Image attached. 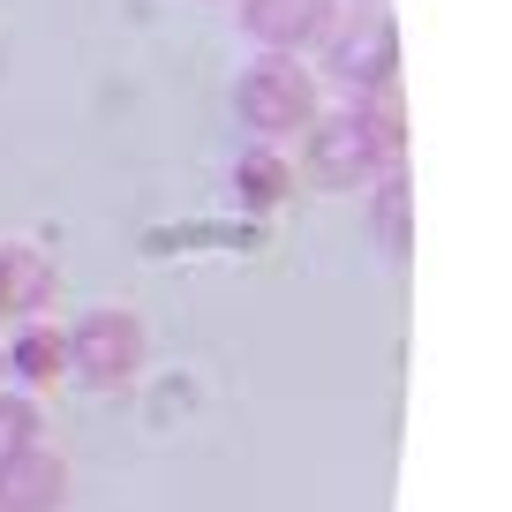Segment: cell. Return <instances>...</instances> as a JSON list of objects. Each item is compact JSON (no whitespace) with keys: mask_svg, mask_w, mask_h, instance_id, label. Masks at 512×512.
Returning <instances> with one entry per match:
<instances>
[{"mask_svg":"<svg viewBox=\"0 0 512 512\" xmlns=\"http://www.w3.org/2000/svg\"><path fill=\"white\" fill-rule=\"evenodd\" d=\"M53 302V264L38 249H0V317H38Z\"/></svg>","mask_w":512,"mask_h":512,"instance_id":"8992f818","label":"cell"},{"mask_svg":"<svg viewBox=\"0 0 512 512\" xmlns=\"http://www.w3.org/2000/svg\"><path fill=\"white\" fill-rule=\"evenodd\" d=\"M234 113L256 128V136H294V128L317 121V76H309L294 53H264L256 68H241Z\"/></svg>","mask_w":512,"mask_h":512,"instance_id":"7a4b0ae2","label":"cell"},{"mask_svg":"<svg viewBox=\"0 0 512 512\" xmlns=\"http://www.w3.org/2000/svg\"><path fill=\"white\" fill-rule=\"evenodd\" d=\"M61 505H68V467L46 445L16 452L0 467V512H61Z\"/></svg>","mask_w":512,"mask_h":512,"instance_id":"5b68a950","label":"cell"},{"mask_svg":"<svg viewBox=\"0 0 512 512\" xmlns=\"http://www.w3.org/2000/svg\"><path fill=\"white\" fill-rule=\"evenodd\" d=\"M241 181H249V204H272V189H279V166L264 159V151H249V166H241Z\"/></svg>","mask_w":512,"mask_h":512,"instance_id":"8fae6325","label":"cell"},{"mask_svg":"<svg viewBox=\"0 0 512 512\" xmlns=\"http://www.w3.org/2000/svg\"><path fill=\"white\" fill-rule=\"evenodd\" d=\"M400 181H384L377 189V219H384V241H392V249H407V204H400Z\"/></svg>","mask_w":512,"mask_h":512,"instance_id":"30bf717a","label":"cell"},{"mask_svg":"<svg viewBox=\"0 0 512 512\" xmlns=\"http://www.w3.org/2000/svg\"><path fill=\"white\" fill-rule=\"evenodd\" d=\"M8 369H23L31 384H53V377L68 369V339L46 332V324H31V332L16 339V354H8Z\"/></svg>","mask_w":512,"mask_h":512,"instance_id":"52a82bcc","label":"cell"},{"mask_svg":"<svg viewBox=\"0 0 512 512\" xmlns=\"http://www.w3.org/2000/svg\"><path fill=\"white\" fill-rule=\"evenodd\" d=\"M339 76H347V83H384V76H392V31L369 23L362 46L347 38V46H339Z\"/></svg>","mask_w":512,"mask_h":512,"instance_id":"ba28073f","label":"cell"},{"mask_svg":"<svg viewBox=\"0 0 512 512\" xmlns=\"http://www.w3.org/2000/svg\"><path fill=\"white\" fill-rule=\"evenodd\" d=\"M68 369L98 392H121L136 369H144V324L128 309H91V317L68 332Z\"/></svg>","mask_w":512,"mask_h":512,"instance_id":"3957f363","label":"cell"},{"mask_svg":"<svg viewBox=\"0 0 512 512\" xmlns=\"http://www.w3.org/2000/svg\"><path fill=\"white\" fill-rule=\"evenodd\" d=\"M332 23V0H241V31L272 53H294Z\"/></svg>","mask_w":512,"mask_h":512,"instance_id":"277c9868","label":"cell"},{"mask_svg":"<svg viewBox=\"0 0 512 512\" xmlns=\"http://www.w3.org/2000/svg\"><path fill=\"white\" fill-rule=\"evenodd\" d=\"M392 159H400L392 106H347V113H317L309 121V181L317 189H354V181H369Z\"/></svg>","mask_w":512,"mask_h":512,"instance_id":"6da1fadb","label":"cell"},{"mask_svg":"<svg viewBox=\"0 0 512 512\" xmlns=\"http://www.w3.org/2000/svg\"><path fill=\"white\" fill-rule=\"evenodd\" d=\"M38 445V407L23 400V392H0V467L16 460V452Z\"/></svg>","mask_w":512,"mask_h":512,"instance_id":"9c48e42d","label":"cell"},{"mask_svg":"<svg viewBox=\"0 0 512 512\" xmlns=\"http://www.w3.org/2000/svg\"><path fill=\"white\" fill-rule=\"evenodd\" d=\"M0 369H8V354H0Z\"/></svg>","mask_w":512,"mask_h":512,"instance_id":"7c38bea8","label":"cell"}]
</instances>
